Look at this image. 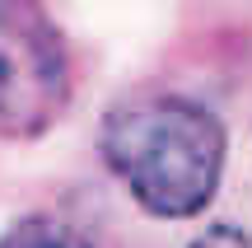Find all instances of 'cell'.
I'll list each match as a JSON object with an SVG mask.
<instances>
[{"instance_id": "obj_2", "label": "cell", "mask_w": 252, "mask_h": 248, "mask_svg": "<svg viewBox=\"0 0 252 248\" xmlns=\"http://www.w3.org/2000/svg\"><path fill=\"white\" fill-rule=\"evenodd\" d=\"M75 99V56L42 0H0V141H37Z\"/></svg>"}, {"instance_id": "obj_1", "label": "cell", "mask_w": 252, "mask_h": 248, "mask_svg": "<svg viewBox=\"0 0 252 248\" xmlns=\"http://www.w3.org/2000/svg\"><path fill=\"white\" fill-rule=\"evenodd\" d=\"M98 159L154 220H191L220 192L229 159L224 122L173 89H135L98 122Z\"/></svg>"}, {"instance_id": "obj_3", "label": "cell", "mask_w": 252, "mask_h": 248, "mask_svg": "<svg viewBox=\"0 0 252 248\" xmlns=\"http://www.w3.org/2000/svg\"><path fill=\"white\" fill-rule=\"evenodd\" d=\"M0 248H94V244L70 220H61L52 211H33V215H19L0 234Z\"/></svg>"}, {"instance_id": "obj_4", "label": "cell", "mask_w": 252, "mask_h": 248, "mask_svg": "<svg viewBox=\"0 0 252 248\" xmlns=\"http://www.w3.org/2000/svg\"><path fill=\"white\" fill-rule=\"evenodd\" d=\"M187 248H252V234L243 225H210V230L196 234Z\"/></svg>"}]
</instances>
